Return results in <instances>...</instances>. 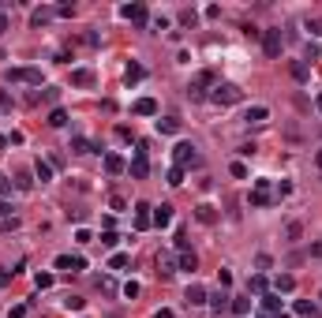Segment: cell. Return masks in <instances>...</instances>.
<instances>
[{
	"label": "cell",
	"mask_w": 322,
	"mask_h": 318,
	"mask_svg": "<svg viewBox=\"0 0 322 318\" xmlns=\"http://www.w3.org/2000/svg\"><path fill=\"white\" fill-rule=\"evenodd\" d=\"M217 281H221L225 288H229V285H232V273H229V269H217Z\"/></svg>",
	"instance_id": "obj_45"
},
{
	"label": "cell",
	"mask_w": 322,
	"mask_h": 318,
	"mask_svg": "<svg viewBox=\"0 0 322 318\" xmlns=\"http://www.w3.org/2000/svg\"><path fill=\"white\" fill-rule=\"evenodd\" d=\"M262 49H266L270 60H277L281 49H285V37H281V30H262Z\"/></svg>",
	"instance_id": "obj_3"
},
{
	"label": "cell",
	"mask_w": 322,
	"mask_h": 318,
	"mask_svg": "<svg viewBox=\"0 0 322 318\" xmlns=\"http://www.w3.org/2000/svg\"><path fill=\"white\" fill-rule=\"evenodd\" d=\"M8 79L12 83H30V86H42V67H8Z\"/></svg>",
	"instance_id": "obj_2"
},
{
	"label": "cell",
	"mask_w": 322,
	"mask_h": 318,
	"mask_svg": "<svg viewBox=\"0 0 322 318\" xmlns=\"http://www.w3.org/2000/svg\"><path fill=\"white\" fill-rule=\"evenodd\" d=\"M124 266H128V255H124V251H120V255H112V258H109V269H124Z\"/></svg>",
	"instance_id": "obj_35"
},
{
	"label": "cell",
	"mask_w": 322,
	"mask_h": 318,
	"mask_svg": "<svg viewBox=\"0 0 322 318\" xmlns=\"http://www.w3.org/2000/svg\"><path fill=\"white\" fill-rule=\"evenodd\" d=\"M4 146H8V139H4V135H0V150H4Z\"/></svg>",
	"instance_id": "obj_53"
},
{
	"label": "cell",
	"mask_w": 322,
	"mask_h": 318,
	"mask_svg": "<svg viewBox=\"0 0 322 318\" xmlns=\"http://www.w3.org/2000/svg\"><path fill=\"white\" fill-rule=\"evenodd\" d=\"M169 184H173V187L184 184V169H169Z\"/></svg>",
	"instance_id": "obj_36"
},
{
	"label": "cell",
	"mask_w": 322,
	"mask_h": 318,
	"mask_svg": "<svg viewBox=\"0 0 322 318\" xmlns=\"http://www.w3.org/2000/svg\"><path fill=\"white\" fill-rule=\"evenodd\" d=\"M184 300L191 303V307H203V303H206V288H203V285H187Z\"/></svg>",
	"instance_id": "obj_13"
},
{
	"label": "cell",
	"mask_w": 322,
	"mask_h": 318,
	"mask_svg": "<svg viewBox=\"0 0 322 318\" xmlns=\"http://www.w3.org/2000/svg\"><path fill=\"white\" fill-rule=\"evenodd\" d=\"M195 217L203 221V225H214V221H217V210H214V206H206V202H203V206H195Z\"/></svg>",
	"instance_id": "obj_21"
},
{
	"label": "cell",
	"mask_w": 322,
	"mask_h": 318,
	"mask_svg": "<svg viewBox=\"0 0 322 318\" xmlns=\"http://www.w3.org/2000/svg\"><path fill=\"white\" fill-rule=\"evenodd\" d=\"M173 157H176V169H187V165H195V161H198V153H195L191 142H180Z\"/></svg>",
	"instance_id": "obj_5"
},
{
	"label": "cell",
	"mask_w": 322,
	"mask_h": 318,
	"mask_svg": "<svg viewBox=\"0 0 322 318\" xmlns=\"http://www.w3.org/2000/svg\"><path fill=\"white\" fill-rule=\"evenodd\" d=\"M0 112H12V98H8V90H0Z\"/></svg>",
	"instance_id": "obj_39"
},
{
	"label": "cell",
	"mask_w": 322,
	"mask_h": 318,
	"mask_svg": "<svg viewBox=\"0 0 322 318\" xmlns=\"http://www.w3.org/2000/svg\"><path fill=\"white\" fill-rule=\"evenodd\" d=\"M56 15H64V19H68V15H75V8H71V4H56Z\"/></svg>",
	"instance_id": "obj_46"
},
{
	"label": "cell",
	"mask_w": 322,
	"mask_h": 318,
	"mask_svg": "<svg viewBox=\"0 0 322 318\" xmlns=\"http://www.w3.org/2000/svg\"><path fill=\"white\" fill-rule=\"evenodd\" d=\"M273 288H277V296L281 292H292V288H296V277H289V273H281L277 281H273Z\"/></svg>",
	"instance_id": "obj_26"
},
{
	"label": "cell",
	"mask_w": 322,
	"mask_h": 318,
	"mask_svg": "<svg viewBox=\"0 0 322 318\" xmlns=\"http://www.w3.org/2000/svg\"><path fill=\"white\" fill-rule=\"evenodd\" d=\"M157 131H161V135H180V120H176V116L157 120Z\"/></svg>",
	"instance_id": "obj_22"
},
{
	"label": "cell",
	"mask_w": 322,
	"mask_h": 318,
	"mask_svg": "<svg viewBox=\"0 0 322 318\" xmlns=\"http://www.w3.org/2000/svg\"><path fill=\"white\" fill-rule=\"evenodd\" d=\"M53 15H56V8H37V12L30 15V23H34V26H45Z\"/></svg>",
	"instance_id": "obj_23"
},
{
	"label": "cell",
	"mask_w": 322,
	"mask_h": 318,
	"mask_svg": "<svg viewBox=\"0 0 322 318\" xmlns=\"http://www.w3.org/2000/svg\"><path fill=\"white\" fill-rule=\"evenodd\" d=\"M203 86H217L214 83V71H198V79L187 86V94H191V98H203Z\"/></svg>",
	"instance_id": "obj_9"
},
{
	"label": "cell",
	"mask_w": 322,
	"mask_h": 318,
	"mask_svg": "<svg viewBox=\"0 0 322 318\" xmlns=\"http://www.w3.org/2000/svg\"><path fill=\"white\" fill-rule=\"evenodd\" d=\"M124 79H128V83H139V79H143V67H139V64H128Z\"/></svg>",
	"instance_id": "obj_32"
},
{
	"label": "cell",
	"mask_w": 322,
	"mask_h": 318,
	"mask_svg": "<svg viewBox=\"0 0 322 318\" xmlns=\"http://www.w3.org/2000/svg\"><path fill=\"white\" fill-rule=\"evenodd\" d=\"M154 225L157 228H169V225H173V206H157L154 210Z\"/></svg>",
	"instance_id": "obj_18"
},
{
	"label": "cell",
	"mask_w": 322,
	"mask_h": 318,
	"mask_svg": "<svg viewBox=\"0 0 322 318\" xmlns=\"http://www.w3.org/2000/svg\"><path fill=\"white\" fill-rule=\"evenodd\" d=\"M131 176H135V180H146L150 176V161H146V146H143V142H139V153H135V157H131Z\"/></svg>",
	"instance_id": "obj_4"
},
{
	"label": "cell",
	"mask_w": 322,
	"mask_h": 318,
	"mask_svg": "<svg viewBox=\"0 0 322 318\" xmlns=\"http://www.w3.org/2000/svg\"><path fill=\"white\" fill-rule=\"evenodd\" d=\"M4 30H8V15L0 12V34H4Z\"/></svg>",
	"instance_id": "obj_50"
},
{
	"label": "cell",
	"mask_w": 322,
	"mask_h": 318,
	"mask_svg": "<svg viewBox=\"0 0 322 318\" xmlns=\"http://www.w3.org/2000/svg\"><path fill=\"white\" fill-rule=\"evenodd\" d=\"M124 296H128V300H135V296H139V285L128 281V285H124Z\"/></svg>",
	"instance_id": "obj_43"
},
{
	"label": "cell",
	"mask_w": 322,
	"mask_h": 318,
	"mask_svg": "<svg viewBox=\"0 0 322 318\" xmlns=\"http://www.w3.org/2000/svg\"><path fill=\"white\" fill-rule=\"evenodd\" d=\"M75 240H79V244H90L94 236H90V228H75Z\"/></svg>",
	"instance_id": "obj_40"
},
{
	"label": "cell",
	"mask_w": 322,
	"mask_h": 318,
	"mask_svg": "<svg viewBox=\"0 0 322 318\" xmlns=\"http://www.w3.org/2000/svg\"><path fill=\"white\" fill-rule=\"evenodd\" d=\"M195 12H191V8H184V12H180V23H184V26H195Z\"/></svg>",
	"instance_id": "obj_37"
},
{
	"label": "cell",
	"mask_w": 322,
	"mask_h": 318,
	"mask_svg": "<svg viewBox=\"0 0 322 318\" xmlns=\"http://www.w3.org/2000/svg\"><path fill=\"white\" fill-rule=\"evenodd\" d=\"M94 83H98V75L90 67H75L71 71V86H94Z\"/></svg>",
	"instance_id": "obj_11"
},
{
	"label": "cell",
	"mask_w": 322,
	"mask_h": 318,
	"mask_svg": "<svg viewBox=\"0 0 322 318\" xmlns=\"http://www.w3.org/2000/svg\"><path fill=\"white\" fill-rule=\"evenodd\" d=\"M71 150H75V153H101V146H98V142L83 139V135H75V139H71Z\"/></svg>",
	"instance_id": "obj_14"
},
{
	"label": "cell",
	"mask_w": 322,
	"mask_h": 318,
	"mask_svg": "<svg viewBox=\"0 0 322 318\" xmlns=\"http://www.w3.org/2000/svg\"><path fill=\"white\" fill-rule=\"evenodd\" d=\"M315 109H318V112H322V94H318V98H315Z\"/></svg>",
	"instance_id": "obj_51"
},
{
	"label": "cell",
	"mask_w": 322,
	"mask_h": 318,
	"mask_svg": "<svg viewBox=\"0 0 322 318\" xmlns=\"http://www.w3.org/2000/svg\"><path fill=\"white\" fill-rule=\"evenodd\" d=\"M157 266H161V273H165V277L176 273V258L173 255H157Z\"/></svg>",
	"instance_id": "obj_27"
},
{
	"label": "cell",
	"mask_w": 322,
	"mask_h": 318,
	"mask_svg": "<svg viewBox=\"0 0 322 318\" xmlns=\"http://www.w3.org/2000/svg\"><path fill=\"white\" fill-rule=\"evenodd\" d=\"M262 311H266V314H281V296L277 292H266V296H262Z\"/></svg>",
	"instance_id": "obj_19"
},
{
	"label": "cell",
	"mask_w": 322,
	"mask_h": 318,
	"mask_svg": "<svg viewBox=\"0 0 322 318\" xmlns=\"http://www.w3.org/2000/svg\"><path fill=\"white\" fill-rule=\"evenodd\" d=\"M251 206H270V180H255V191H251Z\"/></svg>",
	"instance_id": "obj_8"
},
{
	"label": "cell",
	"mask_w": 322,
	"mask_h": 318,
	"mask_svg": "<svg viewBox=\"0 0 322 318\" xmlns=\"http://www.w3.org/2000/svg\"><path fill=\"white\" fill-rule=\"evenodd\" d=\"M229 172H232L236 180H248V165H244V161H232V165H229Z\"/></svg>",
	"instance_id": "obj_34"
},
{
	"label": "cell",
	"mask_w": 322,
	"mask_h": 318,
	"mask_svg": "<svg viewBox=\"0 0 322 318\" xmlns=\"http://www.w3.org/2000/svg\"><path fill=\"white\" fill-rule=\"evenodd\" d=\"M120 15L131 19V23H146V4H124V8H120Z\"/></svg>",
	"instance_id": "obj_10"
},
{
	"label": "cell",
	"mask_w": 322,
	"mask_h": 318,
	"mask_svg": "<svg viewBox=\"0 0 322 318\" xmlns=\"http://www.w3.org/2000/svg\"><path fill=\"white\" fill-rule=\"evenodd\" d=\"M229 311L244 318V314H248V311H251V300H232V303H229Z\"/></svg>",
	"instance_id": "obj_30"
},
{
	"label": "cell",
	"mask_w": 322,
	"mask_h": 318,
	"mask_svg": "<svg viewBox=\"0 0 322 318\" xmlns=\"http://www.w3.org/2000/svg\"><path fill=\"white\" fill-rule=\"evenodd\" d=\"M64 124H68V112H64V109H53L49 112V128H64Z\"/></svg>",
	"instance_id": "obj_29"
},
{
	"label": "cell",
	"mask_w": 322,
	"mask_h": 318,
	"mask_svg": "<svg viewBox=\"0 0 322 318\" xmlns=\"http://www.w3.org/2000/svg\"><path fill=\"white\" fill-rule=\"evenodd\" d=\"M315 165H318V169H322V150H318V157H315Z\"/></svg>",
	"instance_id": "obj_52"
},
{
	"label": "cell",
	"mask_w": 322,
	"mask_h": 318,
	"mask_svg": "<svg viewBox=\"0 0 322 318\" xmlns=\"http://www.w3.org/2000/svg\"><path fill=\"white\" fill-rule=\"evenodd\" d=\"M307 30L311 34H322V23H318V19H307Z\"/></svg>",
	"instance_id": "obj_47"
},
{
	"label": "cell",
	"mask_w": 322,
	"mask_h": 318,
	"mask_svg": "<svg viewBox=\"0 0 322 318\" xmlns=\"http://www.w3.org/2000/svg\"><path fill=\"white\" fill-rule=\"evenodd\" d=\"M34 281H37V288H49V285H53V273H37Z\"/></svg>",
	"instance_id": "obj_41"
},
{
	"label": "cell",
	"mask_w": 322,
	"mask_h": 318,
	"mask_svg": "<svg viewBox=\"0 0 322 318\" xmlns=\"http://www.w3.org/2000/svg\"><path fill=\"white\" fill-rule=\"evenodd\" d=\"M8 214H12V206H8V202L0 198V217H8Z\"/></svg>",
	"instance_id": "obj_49"
},
{
	"label": "cell",
	"mask_w": 322,
	"mask_h": 318,
	"mask_svg": "<svg viewBox=\"0 0 322 318\" xmlns=\"http://www.w3.org/2000/svg\"><path fill=\"white\" fill-rule=\"evenodd\" d=\"M292 79H296V83H307L311 79V67L304 60H296V64H292Z\"/></svg>",
	"instance_id": "obj_25"
},
{
	"label": "cell",
	"mask_w": 322,
	"mask_h": 318,
	"mask_svg": "<svg viewBox=\"0 0 322 318\" xmlns=\"http://www.w3.org/2000/svg\"><path fill=\"white\" fill-rule=\"evenodd\" d=\"M34 101H56V90H42V94H34Z\"/></svg>",
	"instance_id": "obj_42"
},
{
	"label": "cell",
	"mask_w": 322,
	"mask_h": 318,
	"mask_svg": "<svg viewBox=\"0 0 322 318\" xmlns=\"http://www.w3.org/2000/svg\"><path fill=\"white\" fill-rule=\"evenodd\" d=\"M116 244H120L116 232H105V236H101V247H116Z\"/></svg>",
	"instance_id": "obj_38"
},
{
	"label": "cell",
	"mask_w": 322,
	"mask_h": 318,
	"mask_svg": "<svg viewBox=\"0 0 322 318\" xmlns=\"http://www.w3.org/2000/svg\"><path fill=\"white\" fill-rule=\"evenodd\" d=\"M128 165H124V157L120 153H105V172H112V176H120Z\"/></svg>",
	"instance_id": "obj_17"
},
{
	"label": "cell",
	"mask_w": 322,
	"mask_h": 318,
	"mask_svg": "<svg viewBox=\"0 0 322 318\" xmlns=\"http://www.w3.org/2000/svg\"><path fill=\"white\" fill-rule=\"evenodd\" d=\"M229 300H232V296H221V292H217L214 300H210V307H214V314H225V311H229Z\"/></svg>",
	"instance_id": "obj_28"
},
{
	"label": "cell",
	"mask_w": 322,
	"mask_h": 318,
	"mask_svg": "<svg viewBox=\"0 0 322 318\" xmlns=\"http://www.w3.org/2000/svg\"><path fill=\"white\" fill-rule=\"evenodd\" d=\"M259 318H273V314H259Z\"/></svg>",
	"instance_id": "obj_55"
},
{
	"label": "cell",
	"mask_w": 322,
	"mask_h": 318,
	"mask_svg": "<svg viewBox=\"0 0 322 318\" xmlns=\"http://www.w3.org/2000/svg\"><path fill=\"white\" fill-rule=\"evenodd\" d=\"M23 314H26V307L19 303V307H12V314H8V318H23Z\"/></svg>",
	"instance_id": "obj_48"
},
{
	"label": "cell",
	"mask_w": 322,
	"mask_h": 318,
	"mask_svg": "<svg viewBox=\"0 0 322 318\" xmlns=\"http://www.w3.org/2000/svg\"><path fill=\"white\" fill-rule=\"evenodd\" d=\"M292 311H296L300 318H322V311L311 300H296V303H292Z\"/></svg>",
	"instance_id": "obj_12"
},
{
	"label": "cell",
	"mask_w": 322,
	"mask_h": 318,
	"mask_svg": "<svg viewBox=\"0 0 322 318\" xmlns=\"http://www.w3.org/2000/svg\"><path fill=\"white\" fill-rule=\"evenodd\" d=\"M244 120H248V124H266L270 120V109H266V105H251Z\"/></svg>",
	"instance_id": "obj_15"
},
{
	"label": "cell",
	"mask_w": 322,
	"mask_h": 318,
	"mask_svg": "<svg viewBox=\"0 0 322 318\" xmlns=\"http://www.w3.org/2000/svg\"><path fill=\"white\" fill-rule=\"evenodd\" d=\"M56 269L79 273V269H87V258H83V255H56Z\"/></svg>",
	"instance_id": "obj_7"
},
{
	"label": "cell",
	"mask_w": 322,
	"mask_h": 318,
	"mask_svg": "<svg viewBox=\"0 0 322 318\" xmlns=\"http://www.w3.org/2000/svg\"><path fill=\"white\" fill-rule=\"evenodd\" d=\"M150 225H154V206H146V202H135V228H139V232H146Z\"/></svg>",
	"instance_id": "obj_6"
},
{
	"label": "cell",
	"mask_w": 322,
	"mask_h": 318,
	"mask_svg": "<svg viewBox=\"0 0 322 318\" xmlns=\"http://www.w3.org/2000/svg\"><path fill=\"white\" fill-rule=\"evenodd\" d=\"M135 112H139V116H157V101L154 98H139L135 101Z\"/></svg>",
	"instance_id": "obj_16"
},
{
	"label": "cell",
	"mask_w": 322,
	"mask_h": 318,
	"mask_svg": "<svg viewBox=\"0 0 322 318\" xmlns=\"http://www.w3.org/2000/svg\"><path fill=\"white\" fill-rule=\"evenodd\" d=\"M273 318H292V314H273Z\"/></svg>",
	"instance_id": "obj_54"
},
{
	"label": "cell",
	"mask_w": 322,
	"mask_h": 318,
	"mask_svg": "<svg viewBox=\"0 0 322 318\" xmlns=\"http://www.w3.org/2000/svg\"><path fill=\"white\" fill-rule=\"evenodd\" d=\"M4 195H12V180L0 176V198H4Z\"/></svg>",
	"instance_id": "obj_44"
},
{
	"label": "cell",
	"mask_w": 322,
	"mask_h": 318,
	"mask_svg": "<svg viewBox=\"0 0 322 318\" xmlns=\"http://www.w3.org/2000/svg\"><path fill=\"white\" fill-rule=\"evenodd\" d=\"M248 288H251V292H266V277H262V273H255L251 281H248Z\"/></svg>",
	"instance_id": "obj_33"
},
{
	"label": "cell",
	"mask_w": 322,
	"mask_h": 318,
	"mask_svg": "<svg viewBox=\"0 0 322 318\" xmlns=\"http://www.w3.org/2000/svg\"><path fill=\"white\" fill-rule=\"evenodd\" d=\"M64 307H68V311H75V314H79L83 307H87V300H83V296H68V300H64Z\"/></svg>",
	"instance_id": "obj_31"
},
{
	"label": "cell",
	"mask_w": 322,
	"mask_h": 318,
	"mask_svg": "<svg viewBox=\"0 0 322 318\" xmlns=\"http://www.w3.org/2000/svg\"><path fill=\"white\" fill-rule=\"evenodd\" d=\"M176 266H180V269H187V273H191V269L198 266V258H195V251H180V258H176Z\"/></svg>",
	"instance_id": "obj_24"
},
{
	"label": "cell",
	"mask_w": 322,
	"mask_h": 318,
	"mask_svg": "<svg viewBox=\"0 0 322 318\" xmlns=\"http://www.w3.org/2000/svg\"><path fill=\"white\" fill-rule=\"evenodd\" d=\"M34 176L42 180V184H49V180H53V165H49V161H42V157H37V161H34Z\"/></svg>",
	"instance_id": "obj_20"
},
{
	"label": "cell",
	"mask_w": 322,
	"mask_h": 318,
	"mask_svg": "<svg viewBox=\"0 0 322 318\" xmlns=\"http://www.w3.org/2000/svg\"><path fill=\"white\" fill-rule=\"evenodd\" d=\"M240 98H244V90L236 83H217L210 90V101H217V105H236Z\"/></svg>",
	"instance_id": "obj_1"
}]
</instances>
